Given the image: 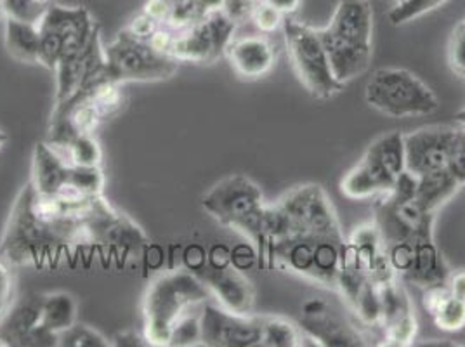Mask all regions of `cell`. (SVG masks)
Returning a JSON list of instances; mask_svg holds the SVG:
<instances>
[{"instance_id":"obj_50","label":"cell","mask_w":465,"mask_h":347,"mask_svg":"<svg viewBox=\"0 0 465 347\" xmlns=\"http://www.w3.org/2000/svg\"><path fill=\"white\" fill-rule=\"evenodd\" d=\"M7 143H9V135H7L4 129H0V152L5 148Z\"/></svg>"},{"instance_id":"obj_34","label":"cell","mask_w":465,"mask_h":347,"mask_svg":"<svg viewBox=\"0 0 465 347\" xmlns=\"http://www.w3.org/2000/svg\"><path fill=\"white\" fill-rule=\"evenodd\" d=\"M448 0H400L396 7L389 13V20L392 25L400 26L408 21L415 20L424 16L429 11L438 9Z\"/></svg>"},{"instance_id":"obj_20","label":"cell","mask_w":465,"mask_h":347,"mask_svg":"<svg viewBox=\"0 0 465 347\" xmlns=\"http://www.w3.org/2000/svg\"><path fill=\"white\" fill-rule=\"evenodd\" d=\"M70 164L49 143H39L34 150L30 183L42 194H56L66 183Z\"/></svg>"},{"instance_id":"obj_46","label":"cell","mask_w":465,"mask_h":347,"mask_svg":"<svg viewBox=\"0 0 465 347\" xmlns=\"http://www.w3.org/2000/svg\"><path fill=\"white\" fill-rule=\"evenodd\" d=\"M446 285H448V289L451 292V295L465 301V270L451 273L448 276V280H446Z\"/></svg>"},{"instance_id":"obj_1","label":"cell","mask_w":465,"mask_h":347,"mask_svg":"<svg viewBox=\"0 0 465 347\" xmlns=\"http://www.w3.org/2000/svg\"><path fill=\"white\" fill-rule=\"evenodd\" d=\"M89 200L70 203L58 194L39 193L28 181L5 223L0 257L13 266H42L56 261L64 252L87 247L84 213Z\"/></svg>"},{"instance_id":"obj_17","label":"cell","mask_w":465,"mask_h":347,"mask_svg":"<svg viewBox=\"0 0 465 347\" xmlns=\"http://www.w3.org/2000/svg\"><path fill=\"white\" fill-rule=\"evenodd\" d=\"M196 276L205 283L221 308L238 314H253L255 292L251 280L234 268L232 264L224 268H198Z\"/></svg>"},{"instance_id":"obj_40","label":"cell","mask_w":465,"mask_h":347,"mask_svg":"<svg viewBox=\"0 0 465 347\" xmlns=\"http://www.w3.org/2000/svg\"><path fill=\"white\" fill-rule=\"evenodd\" d=\"M386 253L392 271L403 278L413 264L415 245L413 242H396L386 247Z\"/></svg>"},{"instance_id":"obj_15","label":"cell","mask_w":465,"mask_h":347,"mask_svg":"<svg viewBox=\"0 0 465 347\" xmlns=\"http://www.w3.org/2000/svg\"><path fill=\"white\" fill-rule=\"evenodd\" d=\"M42 293H30L13 301L0 320V346L51 347L54 335L40 325Z\"/></svg>"},{"instance_id":"obj_10","label":"cell","mask_w":465,"mask_h":347,"mask_svg":"<svg viewBox=\"0 0 465 347\" xmlns=\"http://www.w3.org/2000/svg\"><path fill=\"white\" fill-rule=\"evenodd\" d=\"M276 203L289 215L293 236L344 242L337 213L320 184L295 186Z\"/></svg>"},{"instance_id":"obj_26","label":"cell","mask_w":465,"mask_h":347,"mask_svg":"<svg viewBox=\"0 0 465 347\" xmlns=\"http://www.w3.org/2000/svg\"><path fill=\"white\" fill-rule=\"evenodd\" d=\"M370 162L382 167L386 173L398 177L405 169V134L388 133L370 143L363 154Z\"/></svg>"},{"instance_id":"obj_42","label":"cell","mask_w":465,"mask_h":347,"mask_svg":"<svg viewBox=\"0 0 465 347\" xmlns=\"http://www.w3.org/2000/svg\"><path fill=\"white\" fill-rule=\"evenodd\" d=\"M15 295V280L9 264L0 257V320L13 304Z\"/></svg>"},{"instance_id":"obj_24","label":"cell","mask_w":465,"mask_h":347,"mask_svg":"<svg viewBox=\"0 0 465 347\" xmlns=\"http://www.w3.org/2000/svg\"><path fill=\"white\" fill-rule=\"evenodd\" d=\"M78 322V304L75 297L68 292L42 293L40 325L53 333H63Z\"/></svg>"},{"instance_id":"obj_7","label":"cell","mask_w":465,"mask_h":347,"mask_svg":"<svg viewBox=\"0 0 465 347\" xmlns=\"http://www.w3.org/2000/svg\"><path fill=\"white\" fill-rule=\"evenodd\" d=\"M96 28L85 7L51 4L39 21L40 64L54 72L58 63L87 45Z\"/></svg>"},{"instance_id":"obj_52","label":"cell","mask_w":465,"mask_h":347,"mask_svg":"<svg viewBox=\"0 0 465 347\" xmlns=\"http://www.w3.org/2000/svg\"><path fill=\"white\" fill-rule=\"evenodd\" d=\"M0 18H4V7H2V0H0Z\"/></svg>"},{"instance_id":"obj_51","label":"cell","mask_w":465,"mask_h":347,"mask_svg":"<svg viewBox=\"0 0 465 347\" xmlns=\"http://www.w3.org/2000/svg\"><path fill=\"white\" fill-rule=\"evenodd\" d=\"M35 2H39L42 5H51L53 4V0H35Z\"/></svg>"},{"instance_id":"obj_9","label":"cell","mask_w":465,"mask_h":347,"mask_svg":"<svg viewBox=\"0 0 465 347\" xmlns=\"http://www.w3.org/2000/svg\"><path fill=\"white\" fill-rule=\"evenodd\" d=\"M84 226L91 247H97L122 263L148 245L146 233L129 215L116 211L104 194L87 202Z\"/></svg>"},{"instance_id":"obj_4","label":"cell","mask_w":465,"mask_h":347,"mask_svg":"<svg viewBox=\"0 0 465 347\" xmlns=\"http://www.w3.org/2000/svg\"><path fill=\"white\" fill-rule=\"evenodd\" d=\"M264 194L259 184L243 174H232L203 194L202 207L213 219L251 240L261 261L264 251Z\"/></svg>"},{"instance_id":"obj_2","label":"cell","mask_w":465,"mask_h":347,"mask_svg":"<svg viewBox=\"0 0 465 347\" xmlns=\"http://www.w3.org/2000/svg\"><path fill=\"white\" fill-rule=\"evenodd\" d=\"M335 78L346 85L363 75L371 61L373 9L369 0H339L330 23L320 30Z\"/></svg>"},{"instance_id":"obj_28","label":"cell","mask_w":465,"mask_h":347,"mask_svg":"<svg viewBox=\"0 0 465 347\" xmlns=\"http://www.w3.org/2000/svg\"><path fill=\"white\" fill-rule=\"evenodd\" d=\"M68 164L78 167H101L103 150L93 134L77 135L64 148L58 150Z\"/></svg>"},{"instance_id":"obj_19","label":"cell","mask_w":465,"mask_h":347,"mask_svg":"<svg viewBox=\"0 0 465 347\" xmlns=\"http://www.w3.org/2000/svg\"><path fill=\"white\" fill-rule=\"evenodd\" d=\"M396 177L386 173L369 158L361 160L349 169L341 181V192L349 200H369L389 193L394 186Z\"/></svg>"},{"instance_id":"obj_12","label":"cell","mask_w":465,"mask_h":347,"mask_svg":"<svg viewBox=\"0 0 465 347\" xmlns=\"http://www.w3.org/2000/svg\"><path fill=\"white\" fill-rule=\"evenodd\" d=\"M436 213L426 211L415 198L398 200L386 193L375 203V219L382 242L388 247L396 242H417L434 238Z\"/></svg>"},{"instance_id":"obj_22","label":"cell","mask_w":465,"mask_h":347,"mask_svg":"<svg viewBox=\"0 0 465 347\" xmlns=\"http://www.w3.org/2000/svg\"><path fill=\"white\" fill-rule=\"evenodd\" d=\"M301 325L308 332L311 339L322 346H365L363 337L352 328L333 318L329 309L318 314H302Z\"/></svg>"},{"instance_id":"obj_33","label":"cell","mask_w":465,"mask_h":347,"mask_svg":"<svg viewBox=\"0 0 465 347\" xmlns=\"http://www.w3.org/2000/svg\"><path fill=\"white\" fill-rule=\"evenodd\" d=\"M358 318L367 323V325H381V299H379V290L377 285L369 278V282L363 285L360 295L356 297L354 304L351 306Z\"/></svg>"},{"instance_id":"obj_36","label":"cell","mask_w":465,"mask_h":347,"mask_svg":"<svg viewBox=\"0 0 465 347\" xmlns=\"http://www.w3.org/2000/svg\"><path fill=\"white\" fill-rule=\"evenodd\" d=\"M384 330H386L384 339L388 346H410L417 335V320L413 311L401 314L400 318L388 323Z\"/></svg>"},{"instance_id":"obj_25","label":"cell","mask_w":465,"mask_h":347,"mask_svg":"<svg viewBox=\"0 0 465 347\" xmlns=\"http://www.w3.org/2000/svg\"><path fill=\"white\" fill-rule=\"evenodd\" d=\"M459 190L460 184L451 177V174L446 169H440L419 177L415 200L429 213H436Z\"/></svg>"},{"instance_id":"obj_45","label":"cell","mask_w":465,"mask_h":347,"mask_svg":"<svg viewBox=\"0 0 465 347\" xmlns=\"http://www.w3.org/2000/svg\"><path fill=\"white\" fill-rule=\"evenodd\" d=\"M112 344L118 347L150 346L148 341H146V337H144V333H143V337H141V335H137L134 332H122V333H118V335L114 337V342H112Z\"/></svg>"},{"instance_id":"obj_43","label":"cell","mask_w":465,"mask_h":347,"mask_svg":"<svg viewBox=\"0 0 465 347\" xmlns=\"http://www.w3.org/2000/svg\"><path fill=\"white\" fill-rule=\"evenodd\" d=\"M253 5H255V0H223L221 9L234 23H240V21L247 20V18L251 20Z\"/></svg>"},{"instance_id":"obj_3","label":"cell","mask_w":465,"mask_h":347,"mask_svg":"<svg viewBox=\"0 0 465 347\" xmlns=\"http://www.w3.org/2000/svg\"><path fill=\"white\" fill-rule=\"evenodd\" d=\"M211 299L205 283L188 270L169 271L152 282L143 299L144 337L150 346L169 347L177 320Z\"/></svg>"},{"instance_id":"obj_32","label":"cell","mask_w":465,"mask_h":347,"mask_svg":"<svg viewBox=\"0 0 465 347\" xmlns=\"http://www.w3.org/2000/svg\"><path fill=\"white\" fill-rule=\"evenodd\" d=\"M114 346L99 330L75 323L74 327L59 333L58 347H108Z\"/></svg>"},{"instance_id":"obj_18","label":"cell","mask_w":465,"mask_h":347,"mask_svg":"<svg viewBox=\"0 0 465 347\" xmlns=\"http://www.w3.org/2000/svg\"><path fill=\"white\" fill-rule=\"evenodd\" d=\"M232 70L242 78H261L268 75L276 61L272 40L262 35H247L232 39L226 49Z\"/></svg>"},{"instance_id":"obj_6","label":"cell","mask_w":465,"mask_h":347,"mask_svg":"<svg viewBox=\"0 0 465 347\" xmlns=\"http://www.w3.org/2000/svg\"><path fill=\"white\" fill-rule=\"evenodd\" d=\"M282 28L292 66L311 96L323 101L341 93L344 85L335 78L331 70L320 30L292 18H285Z\"/></svg>"},{"instance_id":"obj_23","label":"cell","mask_w":465,"mask_h":347,"mask_svg":"<svg viewBox=\"0 0 465 347\" xmlns=\"http://www.w3.org/2000/svg\"><path fill=\"white\" fill-rule=\"evenodd\" d=\"M4 45L7 55L20 63L40 64L39 25L4 18Z\"/></svg>"},{"instance_id":"obj_8","label":"cell","mask_w":465,"mask_h":347,"mask_svg":"<svg viewBox=\"0 0 465 347\" xmlns=\"http://www.w3.org/2000/svg\"><path fill=\"white\" fill-rule=\"evenodd\" d=\"M108 77L118 84L158 82L174 77L179 61L155 51L148 40L137 39L127 28L104 45Z\"/></svg>"},{"instance_id":"obj_39","label":"cell","mask_w":465,"mask_h":347,"mask_svg":"<svg viewBox=\"0 0 465 347\" xmlns=\"http://www.w3.org/2000/svg\"><path fill=\"white\" fill-rule=\"evenodd\" d=\"M445 169L460 184V188H465V127H457V135Z\"/></svg>"},{"instance_id":"obj_37","label":"cell","mask_w":465,"mask_h":347,"mask_svg":"<svg viewBox=\"0 0 465 347\" xmlns=\"http://www.w3.org/2000/svg\"><path fill=\"white\" fill-rule=\"evenodd\" d=\"M2 7L4 18L39 25L49 5H42L35 0H2Z\"/></svg>"},{"instance_id":"obj_31","label":"cell","mask_w":465,"mask_h":347,"mask_svg":"<svg viewBox=\"0 0 465 347\" xmlns=\"http://www.w3.org/2000/svg\"><path fill=\"white\" fill-rule=\"evenodd\" d=\"M436 327L445 332H460L465 328V301L451 295V292L441 301V304L430 314Z\"/></svg>"},{"instance_id":"obj_44","label":"cell","mask_w":465,"mask_h":347,"mask_svg":"<svg viewBox=\"0 0 465 347\" xmlns=\"http://www.w3.org/2000/svg\"><path fill=\"white\" fill-rule=\"evenodd\" d=\"M160 26L158 21L153 20L152 16H148L146 13L141 11V15H137L134 20L131 21V25L127 26V30L136 35L137 39L148 40L153 34L156 28Z\"/></svg>"},{"instance_id":"obj_49","label":"cell","mask_w":465,"mask_h":347,"mask_svg":"<svg viewBox=\"0 0 465 347\" xmlns=\"http://www.w3.org/2000/svg\"><path fill=\"white\" fill-rule=\"evenodd\" d=\"M453 118H455V122H457L460 127H465V108H462L460 112H457V114L453 115Z\"/></svg>"},{"instance_id":"obj_21","label":"cell","mask_w":465,"mask_h":347,"mask_svg":"<svg viewBox=\"0 0 465 347\" xmlns=\"http://www.w3.org/2000/svg\"><path fill=\"white\" fill-rule=\"evenodd\" d=\"M413 245H415L413 264L407 274L403 276V280H407L420 289L446 283L450 271H448L441 252L434 243V238L417 240V242H413Z\"/></svg>"},{"instance_id":"obj_27","label":"cell","mask_w":465,"mask_h":347,"mask_svg":"<svg viewBox=\"0 0 465 347\" xmlns=\"http://www.w3.org/2000/svg\"><path fill=\"white\" fill-rule=\"evenodd\" d=\"M344 242L316 240L314 245V266L316 282L325 287H335L341 271V249Z\"/></svg>"},{"instance_id":"obj_30","label":"cell","mask_w":465,"mask_h":347,"mask_svg":"<svg viewBox=\"0 0 465 347\" xmlns=\"http://www.w3.org/2000/svg\"><path fill=\"white\" fill-rule=\"evenodd\" d=\"M299 328L283 318H264L262 316V335L261 346L295 347L301 346Z\"/></svg>"},{"instance_id":"obj_13","label":"cell","mask_w":465,"mask_h":347,"mask_svg":"<svg viewBox=\"0 0 465 347\" xmlns=\"http://www.w3.org/2000/svg\"><path fill=\"white\" fill-rule=\"evenodd\" d=\"M202 346H261L262 318L253 314H238L221 306L207 304L202 316Z\"/></svg>"},{"instance_id":"obj_48","label":"cell","mask_w":465,"mask_h":347,"mask_svg":"<svg viewBox=\"0 0 465 347\" xmlns=\"http://www.w3.org/2000/svg\"><path fill=\"white\" fill-rule=\"evenodd\" d=\"M259 2H266V4H270L272 7L280 9L283 15H289V13H293L299 7L301 0H259Z\"/></svg>"},{"instance_id":"obj_38","label":"cell","mask_w":465,"mask_h":347,"mask_svg":"<svg viewBox=\"0 0 465 347\" xmlns=\"http://www.w3.org/2000/svg\"><path fill=\"white\" fill-rule=\"evenodd\" d=\"M251 20L253 21V25H255L262 34H272V32H276L280 26H283L285 15H283L280 9L272 7V5L266 4V2L255 0Z\"/></svg>"},{"instance_id":"obj_5","label":"cell","mask_w":465,"mask_h":347,"mask_svg":"<svg viewBox=\"0 0 465 347\" xmlns=\"http://www.w3.org/2000/svg\"><path fill=\"white\" fill-rule=\"evenodd\" d=\"M365 101L371 110L391 118L432 115L440 99L422 78L405 68H379L365 87Z\"/></svg>"},{"instance_id":"obj_35","label":"cell","mask_w":465,"mask_h":347,"mask_svg":"<svg viewBox=\"0 0 465 347\" xmlns=\"http://www.w3.org/2000/svg\"><path fill=\"white\" fill-rule=\"evenodd\" d=\"M202 344V325L200 318L193 314L186 312L177 320L171 339H169V347H190Z\"/></svg>"},{"instance_id":"obj_29","label":"cell","mask_w":465,"mask_h":347,"mask_svg":"<svg viewBox=\"0 0 465 347\" xmlns=\"http://www.w3.org/2000/svg\"><path fill=\"white\" fill-rule=\"evenodd\" d=\"M64 186L74 190L75 193L84 198L103 196L104 193V174L101 171V167H78V165L70 164Z\"/></svg>"},{"instance_id":"obj_41","label":"cell","mask_w":465,"mask_h":347,"mask_svg":"<svg viewBox=\"0 0 465 347\" xmlns=\"http://www.w3.org/2000/svg\"><path fill=\"white\" fill-rule=\"evenodd\" d=\"M448 61L451 70L465 77V20L455 28L451 40H450V49H448Z\"/></svg>"},{"instance_id":"obj_53","label":"cell","mask_w":465,"mask_h":347,"mask_svg":"<svg viewBox=\"0 0 465 347\" xmlns=\"http://www.w3.org/2000/svg\"><path fill=\"white\" fill-rule=\"evenodd\" d=\"M398 2H400V0H398Z\"/></svg>"},{"instance_id":"obj_11","label":"cell","mask_w":465,"mask_h":347,"mask_svg":"<svg viewBox=\"0 0 465 347\" xmlns=\"http://www.w3.org/2000/svg\"><path fill=\"white\" fill-rule=\"evenodd\" d=\"M234 26L236 23L221 7L213 9L198 23L177 30L171 56L179 63H213L234 39Z\"/></svg>"},{"instance_id":"obj_14","label":"cell","mask_w":465,"mask_h":347,"mask_svg":"<svg viewBox=\"0 0 465 347\" xmlns=\"http://www.w3.org/2000/svg\"><path fill=\"white\" fill-rule=\"evenodd\" d=\"M54 74H56L54 106L66 103L82 89L96 82L97 78L108 75L106 53H104V44L101 40L99 26L80 53L58 63Z\"/></svg>"},{"instance_id":"obj_16","label":"cell","mask_w":465,"mask_h":347,"mask_svg":"<svg viewBox=\"0 0 465 347\" xmlns=\"http://www.w3.org/2000/svg\"><path fill=\"white\" fill-rule=\"evenodd\" d=\"M457 127L432 125L405 134V169L420 177L445 169Z\"/></svg>"},{"instance_id":"obj_47","label":"cell","mask_w":465,"mask_h":347,"mask_svg":"<svg viewBox=\"0 0 465 347\" xmlns=\"http://www.w3.org/2000/svg\"><path fill=\"white\" fill-rule=\"evenodd\" d=\"M232 264V252L228 251L226 247L219 245V247H213L211 252V266L213 268H224V266H230Z\"/></svg>"}]
</instances>
